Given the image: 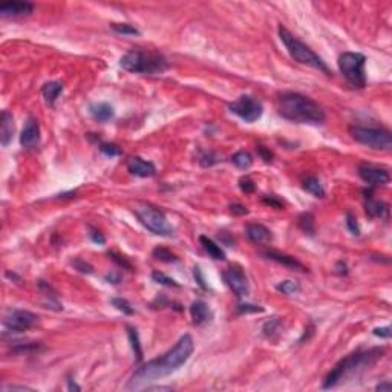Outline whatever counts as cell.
I'll list each match as a JSON object with an SVG mask.
<instances>
[{
	"instance_id": "cell-1",
	"label": "cell",
	"mask_w": 392,
	"mask_h": 392,
	"mask_svg": "<svg viewBox=\"0 0 392 392\" xmlns=\"http://www.w3.org/2000/svg\"><path fill=\"white\" fill-rule=\"evenodd\" d=\"M195 351V342L192 339V336L184 334L178 340V343L167 351L163 357L160 358H154L144 363L141 368H138L134 375L130 377L129 383H127V389H138L143 387V384L154 381L163 377L170 375L172 372L178 371L181 366H183L186 361L190 358V355Z\"/></svg>"
},
{
	"instance_id": "cell-2",
	"label": "cell",
	"mask_w": 392,
	"mask_h": 392,
	"mask_svg": "<svg viewBox=\"0 0 392 392\" xmlns=\"http://www.w3.org/2000/svg\"><path fill=\"white\" fill-rule=\"evenodd\" d=\"M278 112L282 118L297 124H323L326 115L319 103L299 92H284L278 98Z\"/></svg>"
},
{
	"instance_id": "cell-3",
	"label": "cell",
	"mask_w": 392,
	"mask_h": 392,
	"mask_svg": "<svg viewBox=\"0 0 392 392\" xmlns=\"http://www.w3.org/2000/svg\"><path fill=\"white\" fill-rule=\"evenodd\" d=\"M381 348H372L368 351H355L349 354L348 357L342 358L339 363L328 372V375L323 380V389L334 387L339 383H342L345 378L357 375L358 372L365 371L366 368L372 366L375 361L383 355Z\"/></svg>"
},
{
	"instance_id": "cell-4",
	"label": "cell",
	"mask_w": 392,
	"mask_h": 392,
	"mask_svg": "<svg viewBox=\"0 0 392 392\" xmlns=\"http://www.w3.org/2000/svg\"><path fill=\"white\" fill-rule=\"evenodd\" d=\"M119 66L130 74H163L169 69L166 57L155 51L132 49L119 60Z\"/></svg>"
},
{
	"instance_id": "cell-5",
	"label": "cell",
	"mask_w": 392,
	"mask_h": 392,
	"mask_svg": "<svg viewBox=\"0 0 392 392\" xmlns=\"http://www.w3.org/2000/svg\"><path fill=\"white\" fill-rule=\"evenodd\" d=\"M279 37H281L284 46L287 48L288 54L291 55V58H294L297 63L307 65V66L317 69V71H320L326 75H331V71L323 60L310 46H307L304 42H300L297 37H294L287 28L279 26Z\"/></svg>"
},
{
	"instance_id": "cell-6",
	"label": "cell",
	"mask_w": 392,
	"mask_h": 392,
	"mask_svg": "<svg viewBox=\"0 0 392 392\" xmlns=\"http://www.w3.org/2000/svg\"><path fill=\"white\" fill-rule=\"evenodd\" d=\"M366 57L360 52H343L339 57V69L346 81L357 89L366 86Z\"/></svg>"
},
{
	"instance_id": "cell-7",
	"label": "cell",
	"mask_w": 392,
	"mask_h": 392,
	"mask_svg": "<svg viewBox=\"0 0 392 392\" xmlns=\"http://www.w3.org/2000/svg\"><path fill=\"white\" fill-rule=\"evenodd\" d=\"M135 215L138 218V221L154 234L163 236V237H172L175 234L173 227L169 224L164 212H161L160 208L149 205V204H143L140 207L135 208Z\"/></svg>"
},
{
	"instance_id": "cell-8",
	"label": "cell",
	"mask_w": 392,
	"mask_h": 392,
	"mask_svg": "<svg viewBox=\"0 0 392 392\" xmlns=\"http://www.w3.org/2000/svg\"><path fill=\"white\" fill-rule=\"evenodd\" d=\"M349 135L357 143L374 150H390L392 147V135L387 129L383 127L352 126L349 127Z\"/></svg>"
},
{
	"instance_id": "cell-9",
	"label": "cell",
	"mask_w": 392,
	"mask_h": 392,
	"mask_svg": "<svg viewBox=\"0 0 392 392\" xmlns=\"http://www.w3.org/2000/svg\"><path fill=\"white\" fill-rule=\"evenodd\" d=\"M231 113L237 115L245 123H254L262 116L264 107L262 103L251 95H240L236 101L228 104Z\"/></svg>"
},
{
	"instance_id": "cell-10",
	"label": "cell",
	"mask_w": 392,
	"mask_h": 392,
	"mask_svg": "<svg viewBox=\"0 0 392 392\" xmlns=\"http://www.w3.org/2000/svg\"><path fill=\"white\" fill-rule=\"evenodd\" d=\"M39 322V316L26 310H10L4 319V326L11 333H25Z\"/></svg>"
},
{
	"instance_id": "cell-11",
	"label": "cell",
	"mask_w": 392,
	"mask_h": 392,
	"mask_svg": "<svg viewBox=\"0 0 392 392\" xmlns=\"http://www.w3.org/2000/svg\"><path fill=\"white\" fill-rule=\"evenodd\" d=\"M224 281L228 288L236 294V297H245L250 293V285L242 268L237 265H231L224 271Z\"/></svg>"
},
{
	"instance_id": "cell-12",
	"label": "cell",
	"mask_w": 392,
	"mask_h": 392,
	"mask_svg": "<svg viewBox=\"0 0 392 392\" xmlns=\"http://www.w3.org/2000/svg\"><path fill=\"white\" fill-rule=\"evenodd\" d=\"M358 176L363 179L366 184L374 186V187L386 186L390 181L389 172L386 169H381V167H377L372 164H361L358 167Z\"/></svg>"
},
{
	"instance_id": "cell-13",
	"label": "cell",
	"mask_w": 392,
	"mask_h": 392,
	"mask_svg": "<svg viewBox=\"0 0 392 392\" xmlns=\"http://www.w3.org/2000/svg\"><path fill=\"white\" fill-rule=\"evenodd\" d=\"M39 143H40V124L37 121V118L28 116L20 135V144L23 149H34Z\"/></svg>"
},
{
	"instance_id": "cell-14",
	"label": "cell",
	"mask_w": 392,
	"mask_h": 392,
	"mask_svg": "<svg viewBox=\"0 0 392 392\" xmlns=\"http://www.w3.org/2000/svg\"><path fill=\"white\" fill-rule=\"evenodd\" d=\"M127 170L138 178H150L157 173V167L154 163L146 161L140 157H130L127 160Z\"/></svg>"
},
{
	"instance_id": "cell-15",
	"label": "cell",
	"mask_w": 392,
	"mask_h": 392,
	"mask_svg": "<svg viewBox=\"0 0 392 392\" xmlns=\"http://www.w3.org/2000/svg\"><path fill=\"white\" fill-rule=\"evenodd\" d=\"M33 11H34V5L29 2H10L0 7V16L8 19L29 16Z\"/></svg>"
},
{
	"instance_id": "cell-16",
	"label": "cell",
	"mask_w": 392,
	"mask_h": 392,
	"mask_svg": "<svg viewBox=\"0 0 392 392\" xmlns=\"http://www.w3.org/2000/svg\"><path fill=\"white\" fill-rule=\"evenodd\" d=\"M262 256H265L267 259L270 260H275L290 270H297V271H307V267L300 264L297 259L288 256V254H284L281 251H276V250H267V251H262Z\"/></svg>"
},
{
	"instance_id": "cell-17",
	"label": "cell",
	"mask_w": 392,
	"mask_h": 392,
	"mask_svg": "<svg viewBox=\"0 0 392 392\" xmlns=\"http://www.w3.org/2000/svg\"><path fill=\"white\" fill-rule=\"evenodd\" d=\"M245 236L251 240L253 244L262 245V244H268L271 240V231L262 225V224H248L245 227Z\"/></svg>"
},
{
	"instance_id": "cell-18",
	"label": "cell",
	"mask_w": 392,
	"mask_h": 392,
	"mask_svg": "<svg viewBox=\"0 0 392 392\" xmlns=\"http://www.w3.org/2000/svg\"><path fill=\"white\" fill-rule=\"evenodd\" d=\"M16 126H14V118L8 110L2 112V116H0V143H2L4 147H7L14 135Z\"/></svg>"
},
{
	"instance_id": "cell-19",
	"label": "cell",
	"mask_w": 392,
	"mask_h": 392,
	"mask_svg": "<svg viewBox=\"0 0 392 392\" xmlns=\"http://www.w3.org/2000/svg\"><path fill=\"white\" fill-rule=\"evenodd\" d=\"M190 316L195 325H204L212 319V311L204 300H196L190 305Z\"/></svg>"
},
{
	"instance_id": "cell-20",
	"label": "cell",
	"mask_w": 392,
	"mask_h": 392,
	"mask_svg": "<svg viewBox=\"0 0 392 392\" xmlns=\"http://www.w3.org/2000/svg\"><path fill=\"white\" fill-rule=\"evenodd\" d=\"M365 210H366V213L371 218L387 219V216H389V205L386 202H383V201L372 199L371 196L365 202Z\"/></svg>"
},
{
	"instance_id": "cell-21",
	"label": "cell",
	"mask_w": 392,
	"mask_h": 392,
	"mask_svg": "<svg viewBox=\"0 0 392 392\" xmlns=\"http://www.w3.org/2000/svg\"><path fill=\"white\" fill-rule=\"evenodd\" d=\"M89 112L90 115H92L94 119H97V121L100 123H106L109 121V119L113 118V107L109 104V103H94L89 106Z\"/></svg>"
},
{
	"instance_id": "cell-22",
	"label": "cell",
	"mask_w": 392,
	"mask_h": 392,
	"mask_svg": "<svg viewBox=\"0 0 392 392\" xmlns=\"http://www.w3.org/2000/svg\"><path fill=\"white\" fill-rule=\"evenodd\" d=\"M62 92H63V83L60 81H49L42 89V95L48 106H54V103L57 101V98Z\"/></svg>"
},
{
	"instance_id": "cell-23",
	"label": "cell",
	"mask_w": 392,
	"mask_h": 392,
	"mask_svg": "<svg viewBox=\"0 0 392 392\" xmlns=\"http://www.w3.org/2000/svg\"><path fill=\"white\" fill-rule=\"evenodd\" d=\"M199 244L202 245V248L205 250V253L212 257V259H215V260H224L225 259V253H224V250L215 242V240H212L210 237H207V236H199Z\"/></svg>"
},
{
	"instance_id": "cell-24",
	"label": "cell",
	"mask_w": 392,
	"mask_h": 392,
	"mask_svg": "<svg viewBox=\"0 0 392 392\" xmlns=\"http://www.w3.org/2000/svg\"><path fill=\"white\" fill-rule=\"evenodd\" d=\"M302 187H304L308 193L314 195L316 198H323V196H325V189H323L322 183H320V181H319L316 176H308V178H305V179L302 181Z\"/></svg>"
},
{
	"instance_id": "cell-25",
	"label": "cell",
	"mask_w": 392,
	"mask_h": 392,
	"mask_svg": "<svg viewBox=\"0 0 392 392\" xmlns=\"http://www.w3.org/2000/svg\"><path fill=\"white\" fill-rule=\"evenodd\" d=\"M297 225H299V228L302 230L305 234H308V236H314V233H316V225H314V216H313V213H302L299 216V219H297Z\"/></svg>"
},
{
	"instance_id": "cell-26",
	"label": "cell",
	"mask_w": 392,
	"mask_h": 392,
	"mask_svg": "<svg viewBox=\"0 0 392 392\" xmlns=\"http://www.w3.org/2000/svg\"><path fill=\"white\" fill-rule=\"evenodd\" d=\"M231 163L239 167V169H250L251 164H253V158L248 152H245V150H239V152H236L233 157H231Z\"/></svg>"
},
{
	"instance_id": "cell-27",
	"label": "cell",
	"mask_w": 392,
	"mask_h": 392,
	"mask_svg": "<svg viewBox=\"0 0 392 392\" xmlns=\"http://www.w3.org/2000/svg\"><path fill=\"white\" fill-rule=\"evenodd\" d=\"M127 336H129V342H130V346H132L137 358L143 360V349H141L140 337H138V333H137V329L134 326H127Z\"/></svg>"
},
{
	"instance_id": "cell-28",
	"label": "cell",
	"mask_w": 392,
	"mask_h": 392,
	"mask_svg": "<svg viewBox=\"0 0 392 392\" xmlns=\"http://www.w3.org/2000/svg\"><path fill=\"white\" fill-rule=\"evenodd\" d=\"M110 28L116 34H121V36H140L138 29L129 23H112Z\"/></svg>"
},
{
	"instance_id": "cell-29",
	"label": "cell",
	"mask_w": 392,
	"mask_h": 392,
	"mask_svg": "<svg viewBox=\"0 0 392 392\" xmlns=\"http://www.w3.org/2000/svg\"><path fill=\"white\" fill-rule=\"evenodd\" d=\"M152 254H154L155 259H158V260H161V262H167V264L178 262V257H176L170 250H167V248H164V247H157V248L152 251Z\"/></svg>"
},
{
	"instance_id": "cell-30",
	"label": "cell",
	"mask_w": 392,
	"mask_h": 392,
	"mask_svg": "<svg viewBox=\"0 0 392 392\" xmlns=\"http://www.w3.org/2000/svg\"><path fill=\"white\" fill-rule=\"evenodd\" d=\"M276 290L281 291L282 294L291 296V294H296V293L300 291V285L296 281H284V282L276 285Z\"/></svg>"
},
{
	"instance_id": "cell-31",
	"label": "cell",
	"mask_w": 392,
	"mask_h": 392,
	"mask_svg": "<svg viewBox=\"0 0 392 392\" xmlns=\"http://www.w3.org/2000/svg\"><path fill=\"white\" fill-rule=\"evenodd\" d=\"M110 302H112V305H113L118 311H121L123 314H127V316L134 314V308H132V305L127 302L126 299H123V297H113Z\"/></svg>"
},
{
	"instance_id": "cell-32",
	"label": "cell",
	"mask_w": 392,
	"mask_h": 392,
	"mask_svg": "<svg viewBox=\"0 0 392 392\" xmlns=\"http://www.w3.org/2000/svg\"><path fill=\"white\" fill-rule=\"evenodd\" d=\"M152 279H154L157 284H161V285H166V287H170V288H179V284H178L175 279L166 276L164 273H161V271H154V273H152Z\"/></svg>"
},
{
	"instance_id": "cell-33",
	"label": "cell",
	"mask_w": 392,
	"mask_h": 392,
	"mask_svg": "<svg viewBox=\"0 0 392 392\" xmlns=\"http://www.w3.org/2000/svg\"><path fill=\"white\" fill-rule=\"evenodd\" d=\"M279 326H281V320H279L278 317L270 319V320L264 325V328H262L264 336H265V337H273V336L278 333Z\"/></svg>"
},
{
	"instance_id": "cell-34",
	"label": "cell",
	"mask_w": 392,
	"mask_h": 392,
	"mask_svg": "<svg viewBox=\"0 0 392 392\" xmlns=\"http://www.w3.org/2000/svg\"><path fill=\"white\" fill-rule=\"evenodd\" d=\"M221 160H219V157L215 154V152H205V154H202L201 157H199V163H201V166H204V167H212V166H215V164H218Z\"/></svg>"
},
{
	"instance_id": "cell-35",
	"label": "cell",
	"mask_w": 392,
	"mask_h": 392,
	"mask_svg": "<svg viewBox=\"0 0 392 392\" xmlns=\"http://www.w3.org/2000/svg\"><path fill=\"white\" fill-rule=\"evenodd\" d=\"M100 152L104 154L106 157H118L119 154H121V150H119L115 144L103 143V144H100Z\"/></svg>"
},
{
	"instance_id": "cell-36",
	"label": "cell",
	"mask_w": 392,
	"mask_h": 392,
	"mask_svg": "<svg viewBox=\"0 0 392 392\" xmlns=\"http://www.w3.org/2000/svg\"><path fill=\"white\" fill-rule=\"evenodd\" d=\"M237 313L239 314H248V313H262L264 308L259 305H251V304H239L237 305Z\"/></svg>"
},
{
	"instance_id": "cell-37",
	"label": "cell",
	"mask_w": 392,
	"mask_h": 392,
	"mask_svg": "<svg viewBox=\"0 0 392 392\" xmlns=\"http://www.w3.org/2000/svg\"><path fill=\"white\" fill-rule=\"evenodd\" d=\"M239 187H240V190L245 192V193H253V192L256 190L254 183H253V181H251L248 176H244V178L239 179Z\"/></svg>"
},
{
	"instance_id": "cell-38",
	"label": "cell",
	"mask_w": 392,
	"mask_h": 392,
	"mask_svg": "<svg viewBox=\"0 0 392 392\" xmlns=\"http://www.w3.org/2000/svg\"><path fill=\"white\" fill-rule=\"evenodd\" d=\"M89 228V237L92 239V242H95V244H98V245H103L104 242H106V239H104V236L97 230V228H94V227H87Z\"/></svg>"
},
{
	"instance_id": "cell-39",
	"label": "cell",
	"mask_w": 392,
	"mask_h": 392,
	"mask_svg": "<svg viewBox=\"0 0 392 392\" xmlns=\"http://www.w3.org/2000/svg\"><path fill=\"white\" fill-rule=\"evenodd\" d=\"M346 227H348V230H349L352 234H355V236L360 234V228H358L357 219H355V216H352L351 213H346Z\"/></svg>"
},
{
	"instance_id": "cell-40",
	"label": "cell",
	"mask_w": 392,
	"mask_h": 392,
	"mask_svg": "<svg viewBox=\"0 0 392 392\" xmlns=\"http://www.w3.org/2000/svg\"><path fill=\"white\" fill-rule=\"evenodd\" d=\"M230 212L233 215H237V216H244V215H248V208L242 204H231Z\"/></svg>"
},
{
	"instance_id": "cell-41",
	"label": "cell",
	"mask_w": 392,
	"mask_h": 392,
	"mask_svg": "<svg viewBox=\"0 0 392 392\" xmlns=\"http://www.w3.org/2000/svg\"><path fill=\"white\" fill-rule=\"evenodd\" d=\"M74 267H75L78 271H81V273H87V275L92 273V270H94L87 262H84V260H81V259H77V260L74 262Z\"/></svg>"
},
{
	"instance_id": "cell-42",
	"label": "cell",
	"mask_w": 392,
	"mask_h": 392,
	"mask_svg": "<svg viewBox=\"0 0 392 392\" xmlns=\"http://www.w3.org/2000/svg\"><path fill=\"white\" fill-rule=\"evenodd\" d=\"M390 334H392L390 326H381V328H375L374 329V336L381 337V339H389Z\"/></svg>"
},
{
	"instance_id": "cell-43",
	"label": "cell",
	"mask_w": 392,
	"mask_h": 392,
	"mask_svg": "<svg viewBox=\"0 0 392 392\" xmlns=\"http://www.w3.org/2000/svg\"><path fill=\"white\" fill-rule=\"evenodd\" d=\"M109 256H112V259H113L115 262H118L119 267L127 268V270H132V265L124 259V256H119V254H116V253H109Z\"/></svg>"
},
{
	"instance_id": "cell-44",
	"label": "cell",
	"mask_w": 392,
	"mask_h": 392,
	"mask_svg": "<svg viewBox=\"0 0 392 392\" xmlns=\"http://www.w3.org/2000/svg\"><path fill=\"white\" fill-rule=\"evenodd\" d=\"M264 202L268 204V205H271V207H275V208H282V207H284V202H282L281 199H278L276 196H265V198H264Z\"/></svg>"
},
{
	"instance_id": "cell-45",
	"label": "cell",
	"mask_w": 392,
	"mask_h": 392,
	"mask_svg": "<svg viewBox=\"0 0 392 392\" xmlns=\"http://www.w3.org/2000/svg\"><path fill=\"white\" fill-rule=\"evenodd\" d=\"M257 154L260 155V158H262L265 163H270L271 158H273V154H271L268 149H265L264 146H259V147H257Z\"/></svg>"
},
{
	"instance_id": "cell-46",
	"label": "cell",
	"mask_w": 392,
	"mask_h": 392,
	"mask_svg": "<svg viewBox=\"0 0 392 392\" xmlns=\"http://www.w3.org/2000/svg\"><path fill=\"white\" fill-rule=\"evenodd\" d=\"M13 390H33L28 386H17V384H4L2 392H13Z\"/></svg>"
},
{
	"instance_id": "cell-47",
	"label": "cell",
	"mask_w": 392,
	"mask_h": 392,
	"mask_svg": "<svg viewBox=\"0 0 392 392\" xmlns=\"http://www.w3.org/2000/svg\"><path fill=\"white\" fill-rule=\"evenodd\" d=\"M193 275H195V279H196L198 285H199L201 288L207 290V285L204 284V278H202V275H201V270H199V267H195V268H193Z\"/></svg>"
},
{
	"instance_id": "cell-48",
	"label": "cell",
	"mask_w": 392,
	"mask_h": 392,
	"mask_svg": "<svg viewBox=\"0 0 392 392\" xmlns=\"http://www.w3.org/2000/svg\"><path fill=\"white\" fill-rule=\"evenodd\" d=\"M392 389V384H390V381H383V383H380V384H377V387H375V390H378V392H389Z\"/></svg>"
},
{
	"instance_id": "cell-49",
	"label": "cell",
	"mask_w": 392,
	"mask_h": 392,
	"mask_svg": "<svg viewBox=\"0 0 392 392\" xmlns=\"http://www.w3.org/2000/svg\"><path fill=\"white\" fill-rule=\"evenodd\" d=\"M106 281H109V284H118L119 282V276L112 273V275H107L106 276Z\"/></svg>"
},
{
	"instance_id": "cell-50",
	"label": "cell",
	"mask_w": 392,
	"mask_h": 392,
	"mask_svg": "<svg viewBox=\"0 0 392 392\" xmlns=\"http://www.w3.org/2000/svg\"><path fill=\"white\" fill-rule=\"evenodd\" d=\"M68 389H69V390H80V386H77L75 381H72V380L69 378V380H68Z\"/></svg>"
}]
</instances>
